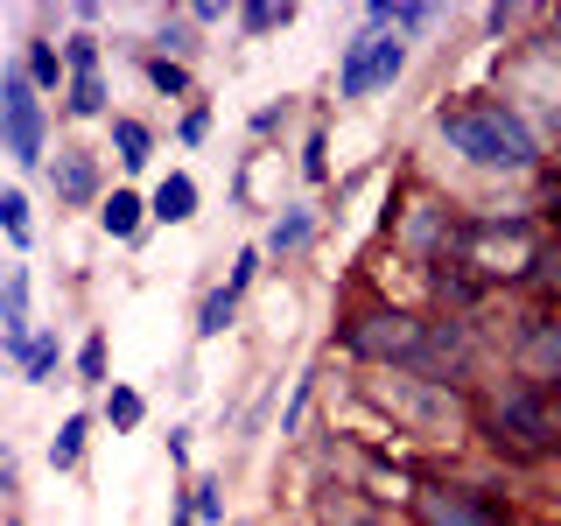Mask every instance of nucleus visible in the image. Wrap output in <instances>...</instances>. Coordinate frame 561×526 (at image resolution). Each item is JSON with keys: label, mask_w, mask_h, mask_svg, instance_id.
<instances>
[{"label": "nucleus", "mask_w": 561, "mask_h": 526, "mask_svg": "<svg viewBox=\"0 0 561 526\" xmlns=\"http://www.w3.org/2000/svg\"><path fill=\"white\" fill-rule=\"evenodd\" d=\"M344 344L358 358H379V365H408V373H449L463 358V323H421V316H358L344 330Z\"/></svg>", "instance_id": "1"}, {"label": "nucleus", "mask_w": 561, "mask_h": 526, "mask_svg": "<svg viewBox=\"0 0 561 526\" xmlns=\"http://www.w3.org/2000/svg\"><path fill=\"white\" fill-rule=\"evenodd\" d=\"M443 140L463 148L470 162L484 169H534V127L513 113L505 99H463V105H443Z\"/></svg>", "instance_id": "2"}, {"label": "nucleus", "mask_w": 561, "mask_h": 526, "mask_svg": "<svg viewBox=\"0 0 561 526\" xmlns=\"http://www.w3.org/2000/svg\"><path fill=\"white\" fill-rule=\"evenodd\" d=\"M449 260L470 281H519L540 260V232L526 218H463L449 232Z\"/></svg>", "instance_id": "3"}, {"label": "nucleus", "mask_w": 561, "mask_h": 526, "mask_svg": "<svg viewBox=\"0 0 561 526\" xmlns=\"http://www.w3.org/2000/svg\"><path fill=\"white\" fill-rule=\"evenodd\" d=\"M484 435L505 456H548V449H561V393H548V386H513V393L484 414Z\"/></svg>", "instance_id": "4"}, {"label": "nucleus", "mask_w": 561, "mask_h": 526, "mask_svg": "<svg viewBox=\"0 0 561 526\" xmlns=\"http://www.w3.org/2000/svg\"><path fill=\"white\" fill-rule=\"evenodd\" d=\"M373 400L393 421H408L414 435H456V421H463V408H456L449 379H421V373H400V379H373Z\"/></svg>", "instance_id": "5"}, {"label": "nucleus", "mask_w": 561, "mask_h": 526, "mask_svg": "<svg viewBox=\"0 0 561 526\" xmlns=\"http://www.w3.org/2000/svg\"><path fill=\"white\" fill-rule=\"evenodd\" d=\"M0 148H8L22 169L43 162V99H35L28 64H14L8 78H0Z\"/></svg>", "instance_id": "6"}, {"label": "nucleus", "mask_w": 561, "mask_h": 526, "mask_svg": "<svg viewBox=\"0 0 561 526\" xmlns=\"http://www.w3.org/2000/svg\"><path fill=\"white\" fill-rule=\"evenodd\" d=\"M400 70H408V43L400 35H358V43H344V70H337V99H365L373 84H393Z\"/></svg>", "instance_id": "7"}, {"label": "nucleus", "mask_w": 561, "mask_h": 526, "mask_svg": "<svg viewBox=\"0 0 561 526\" xmlns=\"http://www.w3.org/2000/svg\"><path fill=\"white\" fill-rule=\"evenodd\" d=\"M414 519L421 526H513L491 499H478V491H449V484H421L414 491Z\"/></svg>", "instance_id": "8"}, {"label": "nucleus", "mask_w": 561, "mask_h": 526, "mask_svg": "<svg viewBox=\"0 0 561 526\" xmlns=\"http://www.w3.org/2000/svg\"><path fill=\"white\" fill-rule=\"evenodd\" d=\"M64 64H70V113H78V119H99V113H105V84H99V43H92V35H70Z\"/></svg>", "instance_id": "9"}, {"label": "nucleus", "mask_w": 561, "mask_h": 526, "mask_svg": "<svg viewBox=\"0 0 561 526\" xmlns=\"http://www.w3.org/2000/svg\"><path fill=\"white\" fill-rule=\"evenodd\" d=\"M0 351H14V358L28 351V274L22 267L0 274Z\"/></svg>", "instance_id": "10"}, {"label": "nucleus", "mask_w": 561, "mask_h": 526, "mask_svg": "<svg viewBox=\"0 0 561 526\" xmlns=\"http://www.w3.org/2000/svg\"><path fill=\"white\" fill-rule=\"evenodd\" d=\"M519 365H526V379H561V323L554 316L519 330Z\"/></svg>", "instance_id": "11"}, {"label": "nucleus", "mask_w": 561, "mask_h": 526, "mask_svg": "<svg viewBox=\"0 0 561 526\" xmlns=\"http://www.w3.org/2000/svg\"><path fill=\"white\" fill-rule=\"evenodd\" d=\"M49 190H57L64 204H92L99 197V162L84 148H64L57 162H49Z\"/></svg>", "instance_id": "12"}, {"label": "nucleus", "mask_w": 561, "mask_h": 526, "mask_svg": "<svg viewBox=\"0 0 561 526\" xmlns=\"http://www.w3.org/2000/svg\"><path fill=\"white\" fill-rule=\"evenodd\" d=\"M316 519H323V526H373V505H365L351 484H323V499H316Z\"/></svg>", "instance_id": "13"}, {"label": "nucleus", "mask_w": 561, "mask_h": 526, "mask_svg": "<svg viewBox=\"0 0 561 526\" xmlns=\"http://www.w3.org/2000/svg\"><path fill=\"white\" fill-rule=\"evenodd\" d=\"M154 218H162V225L197 218V183H190V175H169V183L154 190Z\"/></svg>", "instance_id": "14"}, {"label": "nucleus", "mask_w": 561, "mask_h": 526, "mask_svg": "<svg viewBox=\"0 0 561 526\" xmlns=\"http://www.w3.org/2000/svg\"><path fill=\"white\" fill-rule=\"evenodd\" d=\"M99 225H105L113 239H134V232H140V197L113 190V197H105V210H99Z\"/></svg>", "instance_id": "15"}, {"label": "nucleus", "mask_w": 561, "mask_h": 526, "mask_svg": "<svg viewBox=\"0 0 561 526\" xmlns=\"http://www.w3.org/2000/svg\"><path fill=\"white\" fill-rule=\"evenodd\" d=\"M28 78H35V92H57V78H64V57H57V43H43V35L28 43Z\"/></svg>", "instance_id": "16"}, {"label": "nucleus", "mask_w": 561, "mask_h": 526, "mask_svg": "<svg viewBox=\"0 0 561 526\" xmlns=\"http://www.w3.org/2000/svg\"><path fill=\"white\" fill-rule=\"evenodd\" d=\"M113 148H119L127 169H148V127H140V119H113Z\"/></svg>", "instance_id": "17"}, {"label": "nucleus", "mask_w": 561, "mask_h": 526, "mask_svg": "<svg viewBox=\"0 0 561 526\" xmlns=\"http://www.w3.org/2000/svg\"><path fill=\"white\" fill-rule=\"evenodd\" d=\"M84 435H92V421H84V414H70L64 428H57V443H49V464L70 470V464H78V449H84Z\"/></svg>", "instance_id": "18"}, {"label": "nucleus", "mask_w": 561, "mask_h": 526, "mask_svg": "<svg viewBox=\"0 0 561 526\" xmlns=\"http://www.w3.org/2000/svg\"><path fill=\"white\" fill-rule=\"evenodd\" d=\"M0 232H8L14 245L35 239V232H28V197H22V190H0Z\"/></svg>", "instance_id": "19"}, {"label": "nucleus", "mask_w": 561, "mask_h": 526, "mask_svg": "<svg viewBox=\"0 0 561 526\" xmlns=\"http://www.w3.org/2000/svg\"><path fill=\"white\" fill-rule=\"evenodd\" d=\"M309 232H316L309 210H288V218L274 225V239H267V245H274V253H295V245H309Z\"/></svg>", "instance_id": "20"}, {"label": "nucleus", "mask_w": 561, "mask_h": 526, "mask_svg": "<svg viewBox=\"0 0 561 526\" xmlns=\"http://www.w3.org/2000/svg\"><path fill=\"white\" fill-rule=\"evenodd\" d=\"M232 309H239V295H232V288H218V295H210V302H204V316H197V330H204V338H218V330L232 323Z\"/></svg>", "instance_id": "21"}, {"label": "nucleus", "mask_w": 561, "mask_h": 526, "mask_svg": "<svg viewBox=\"0 0 561 526\" xmlns=\"http://www.w3.org/2000/svg\"><path fill=\"white\" fill-rule=\"evenodd\" d=\"M22 373H28V379H49V373H57V338H28Z\"/></svg>", "instance_id": "22"}, {"label": "nucleus", "mask_w": 561, "mask_h": 526, "mask_svg": "<svg viewBox=\"0 0 561 526\" xmlns=\"http://www.w3.org/2000/svg\"><path fill=\"white\" fill-rule=\"evenodd\" d=\"M140 393H127V386H119V393H105V421H113V428H140Z\"/></svg>", "instance_id": "23"}, {"label": "nucleus", "mask_w": 561, "mask_h": 526, "mask_svg": "<svg viewBox=\"0 0 561 526\" xmlns=\"http://www.w3.org/2000/svg\"><path fill=\"white\" fill-rule=\"evenodd\" d=\"M190 505H197V519H225V499H218V478H197V484H190Z\"/></svg>", "instance_id": "24"}, {"label": "nucleus", "mask_w": 561, "mask_h": 526, "mask_svg": "<svg viewBox=\"0 0 561 526\" xmlns=\"http://www.w3.org/2000/svg\"><path fill=\"white\" fill-rule=\"evenodd\" d=\"M288 14H295V8H267V0H260V8H245V14H239V22L253 28V35H267V28H288Z\"/></svg>", "instance_id": "25"}, {"label": "nucleus", "mask_w": 561, "mask_h": 526, "mask_svg": "<svg viewBox=\"0 0 561 526\" xmlns=\"http://www.w3.org/2000/svg\"><path fill=\"white\" fill-rule=\"evenodd\" d=\"M534 281L548 295H561V245H540V260H534Z\"/></svg>", "instance_id": "26"}, {"label": "nucleus", "mask_w": 561, "mask_h": 526, "mask_svg": "<svg viewBox=\"0 0 561 526\" xmlns=\"http://www.w3.org/2000/svg\"><path fill=\"white\" fill-rule=\"evenodd\" d=\"M78 373L92 379V386L105 379V338H84V351H78Z\"/></svg>", "instance_id": "27"}, {"label": "nucleus", "mask_w": 561, "mask_h": 526, "mask_svg": "<svg viewBox=\"0 0 561 526\" xmlns=\"http://www.w3.org/2000/svg\"><path fill=\"white\" fill-rule=\"evenodd\" d=\"M148 78L162 84V92H190V78H183V64H169V57H154L148 64Z\"/></svg>", "instance_id": "28"}, {"label": "nucleus", "mask_w": 561, "mask_h": 526, "mask_svg": "<svg viewBox=\"0 0 561 526\" xmlns=\"http://www.w3.org/2000/svg\"><path fill=\"white\" fill-rule=\"evenodd\" d=\"M8 478H14V449H0V491H8Z\"/></svg>", "instance_id": "29"}, {"label": "nucleus", "mask_w": 561, "mask_h": 526, "mask_svg": "<svg viewBox=\"0 0 561 526\" xmlns=\"http://www.w3.org/2000/svg\"><path fill=\"white\" fill-rule=\"evenodd\" d=\"M554 526H561V519H554Z\"/></svg>", "instance_id": "30"}]
</instances>
